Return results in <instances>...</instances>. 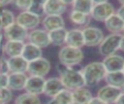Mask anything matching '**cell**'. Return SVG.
I'll return each instance as SVG.
<instances>
[{"label": "cell", "instance_id": "1", "mask_svg": "<svg viewBox=\"0 0 124 104\" xmlns=\"http://www.w3.org/2000/svg\"><path fill=\"white\" fill-rule=\"evenodd\" d=\"M56 70L59 73V78L64 86V88L73 91L79 87H86L80 70H77L74 67L67 66L60 62L56 64Z\"/></svg>", "mask_w": 124, "mask_h": 104}, {"label": "cell", "instance_id": "2", "mask_svg": "<svg viewBox=\"0 0 124 104\" xmlns=\"http://www.w3.org/2000/svg\"><path fill=\"white\" fill-rule=\"evenodd\" d=\"M85 86L95 87L106 77L107 71L102 61H92L87 63L81 70Z\"/></svg>", "mask_w": 124, "mask_h": 104}, {"label": "cell", "instance_id": "3", "mask_svg": "<svg viewBox=\"0 0 124 104\" xmlns=\"http://www.w3.org/2000/svg\"><path fill=\"white\" fill-rule=\"evenodd\" d=\"M58 58L60 63H63L70 67H74L76 65H78L83 60L84 53L81 49L72 48L65 45L61 47L58 52Z\"/></svg>", "mask_w": 124, "mask_h": 104}, {"label": "cell", "instance_id": "4", "mask_svg": "<svg viewBox=\"0 0 124 104\" xmlns=\"http://www.w3.org/2000/svg\"><path fill=\"white\" fill-rule=\"evenodd\" d=\"M93 9L90 14V17L93 18L96 21L105 22L109 17L115 14V8L112 3L106 1V0H100V1H93Z\"/></svg>", "mask_w": 124, "mask_h": 104}, {"label": "cell", "instance_id": "5", "mask_svg": "<svg viewBox=\"0 0 124 104\" xmlns=\"http://www.w3.org/2000/svg\"><path fill=\"white\" fill-rule=\"evenodd\" d=\"M121 38H122V34L109 33L108 35L105 36L101 44L98 46L99 53L104 57L116 53V52L119 51Z\"/></svg>", "mask_w": 124, "mask_h": 104}, {"label": "cell", "instance_id": "6", "mask_svg": "<svg viewBox=\"0 0 124 104\" xmlns=\"http://www.w3.org/2000/svg\"><path fill=\"white\" fill-rule=\"evenodd\" d=\"M51 65L49 60H47L45 57H40L36 60H33L31 62H28L27 72L29 76H36V77H42L45 78L50 71Z\"/></svg>", "mask_w": 124, "mask_h": 104}, {"label": "cell", "instance_id": "7", "mask_svg": "<svg viewBox=\"0 0 124 104\" xmlns=\"http://www.w3.org/2000/svg\"><path fill=\"white\" fill-rule=\"evenodd\" d=\"M82 34L84 39V46L86 47H98L105 38L102 29L96 26H87L82 28Z\"/></svg>", "mask_w": 124, "mask_h": 104}, {"label": "cell", "instance_id": "8", "mask_svg": "<svg viewBox=\"0 0 124 104\" xmlns=\"http://www.w3.org/2000/svg\"><path fill=\"white\" fill-rule=\"evenodd\" d=\"M121 93H122V89L106 84L97 90L96 97L101 99L106 104H115L116 100L118 99Z\"/></svg>", "mask_w": 124, "mask_h": 104}, {"label": "cell", "instance_id": "9", "mask_svg": "<svg viewBox=\"0 0 124 104\" xmlns=\"http://www.w3.org/2000/svg\"><path fill=\"white\" fill-rule=\"evenodd\" d=\"M16 22L21 25L26 30L31 31L39 26V24L42 22V19L40 17L32 14L31 12L25 11V12H20L16 17Z\"/></svg>", "mask_w": 124, "mask_h": 104}, {"label": "cell", "instance_id": "10", "mask_svg": "<svg viewBox=\"0 0 124 104\" xmlns=\"http://www.w3.org/2000/svg\"><path fill=\"white\" fill-rule=\"evenodd\" d=\"M28 43H31L41 49L46 48L50 45V39L48 32L46 31L44 28H36L28 33Z\"/></svg>", "mask_w": 124, "mask_h": 104}, {"label": "cell", "instance_id": "11", "mask_svg": "<svg viewBox=\"0 0 124 104\" xmlns=\"http://www.w3.org/2000/svg\"><path fill=\"white\" fill-rule=\"evenodd\" d=\"M28 33H29L28 30L23 28L18 23L15 22L11 26H9L3 30V37H5L6 40L24 42L25 39H27V37H28Z\"/></svg>", "mask_w": 124, "mask_h": 104}, {"label": "cell", "instance_id": "12", "mask_svg": "<svg viewBox=\"0 0 124 104\" xmlns=\"http://www.w3.org/2000/svg\"><path fill=\"white\" fill-rule=\"evenodd\" d=\"M72 2H67L63 0H47L44 2L45 16H62L67 8L68 4Z\"/></svg>", "mask_w": 124, "mask_h": 104}, {"label": "cell", "instance_id": "13", "mask_svg": "<svg viewBox=\"0 0 124 104\" xmlns=\"http://www.w3.org/2000/svg\"><path fill=\"white\" fill-rule=\"evenodd\" d=\"M102 63L107 71V73L123 71L124 69V56L114 53L108 56H105L102 60Z\"/></svg>", "mask_w": 124, "mask_h": 104}, {"label": "cell", "instance_id": "14", "mask_svg": "<svg viewBox=\"0 0 124 104\" xmlns=\"http://www.w3.org/2000/svg\"><path fill=\"white\" fill-rule=\"evenodd\" d=\"M45 81H46V79L42 78V77L28 76V79L26 81V85H25L24 90L27 93H31V94L39 96L44 91Z\"/></svg>", "mask_w": 124, "mask_h": 104}, {"label": "cell", "instance_id": "15", "mask_svg": "<svg viewBox=\"0 0 124 104\" xmlns=\"http://www.w3.org/2000/svg\"><path fill=\"white\" fill-rule=\"evenodd\" d=\"M64 88V86L59 77H51L45 81L43 93L48 97L53 98L59 91Z\"/></svg>", "mask_w": 124, "mask_h": 104}, {"label": "cell", "instance_id": "16", "mask_svg": "<svg viewBox=\"0 0 124 104\" xmlns=\"http://www.w3.org/2000/svg\"><path fill=\"white\" fill-rule=\"evenodd\" d=\"M66 46L81 49L84 47V39L82 34V29L80 28H73L68 30L66 37Z\"/></svg>", "mask_w": 124, "mask_h": 104}, {"label": "cell", "instance_id": "17", "mask_svg": "<svg viewBox=\"0 0 124 104\" xmlns=\"http://www.w3.org/2000/svg\"><path fill=\"white\" fill-rule=\"evenodd\" d=\"M41 23L43 24L44 29L47 32L65 26V21L62 16H45Z\"/></svg>", "mask_w": 124, "mask_h": 104}, {"label": "cell", "instance_id": "18", "mask_svg": "<svg viewBox=\"0 0 124 104\" xmlns=\"http://www.w3.org/2000/svg\"><path fill=\"white\" fill-rule=\"evenodd\" d=\"M27 79L26 73H10L8 87L11 90H22L25 87Z\"/></svg>", "mask_w": 124, "mask_h": 104}, {"label": "cell", "instance_id": "19", "mask_svg": "<svg viewBox=\"0 0 124 104\" xmlns=\"http://www.w3.org/2000/svg\"><path fill=\"white\" fill-rule=\"evenodd\" d=\"M24 46H25L24 42L7 40L3 46V52H5V54H7L8 57L19 56L23 52Z\"/></svg>", "mask_w": 124, "mask_h": 104}, {"label": "cell", "instance_id": "20", "mask_svg": "<svg viewBox=\"0 0 124 104\" xmlns=\"http://www.w3.org/2000/svg\"><path fill=\"white\" fill-rule=\"evenodd\" d=\"M104 24L105 28L111 34H122L124 29V21L116 14L109 17Z\"/></svg>", "mask_w": 124, "mask_h": 104}, {"label": "cell", "instance_id": "21", "mask_svg": "<svg viewBox=\"0 0 124 104\" xmlns=\"http://www.w3.org/2000/svg\"><path fill=\"white\" fill-rule=\"evenodd\" d=\"M9 70L10 73H26L28 62L21 56H14V57H7Z\"/></svg>", "mask_w": 124, "mask_h": 104}, {"label": "cell", "instance_id": "22", "mask_svg": "<svg viewBox=\"0 0 124 104\" xmlns=\"http://www.w3.org/2000/svg\"><path fill=\"white\" fill-rule=\"evenodd\" d=\"M72 95H73V104H88L89 101L93 98V94L91 90L86 87H82L73 90Z\"/></svg>", "mask_w": 124, "mask_h": 104}, {"label": "cell", "instance_id": "23", "mask_svg": "<svg viewBox=\"0 0 124 104\" xmlns=\"http://www.w3.org/2000/svg\"><path fill=\"white\" fill-rule=\"evenodd\" d=\"M42 49L31 44V43H25L23 52L21 53V56L27 61V62H31L33 60H36L40 57H42Z\"/></svg>", "mask_w": 124, "mask_h": 104}, {"label": "cell", "instance_id": "24", "mask_svg": "<svg viewBox=\"0 0 124 104\" xmlns=\"http://www.w3.org/2000/svg\"><path fill=\"white\" fill-rule=\"evenodd\" d=\"M104 81L106 82L107 85L123 89V87H124V73H123V71L107 73Z\"/></svg>", "mask_w": 124, "mask_h": 104}, {"label": "cell", "instance_id": "25", "mask_svg": "<svg viewBox=\"0 0 124 104\" xmlns=\"http://www.w3.org/2000/svg\"><path fill=\"white\" fill-rule=\"evenodd\" d=\"M69 19L73 24H75L78 27L84 28V27L89 26L91 17L88 15H85V14H82L80 12H77V11L72 10L69 14Z\"/></svg>", "mask_w": 124, "mask_h": 104}, {"label": "cell", "instance_id": "26", "mask_svg": "<svg viewBox=\"0 0 124 104\" xmlns=\"http://www.w3.org/2000/svg\"><path fill=\"white\" fill-rule=\"evenodd\" d=\"M68 30L65 27L58 28L56 30L48 32L50 44L56 46V47H63L66 44V37H67Z\"/></svg>", "mask_w": 124, "mask_h": 104}, {"label": "cell", "instance_id": "27", "mask_svg": "<svg viewBox=\"0 0 124 104\" xmlns=\"http://www.w3.org/2000/svg\"><path fill=\"white\" fill-rule=\"evenodd\" d=\"M93 5H94V3L92 0H75V1H72V3H71L72 10L80 12V13L88 15V16H90V14H91Z\"/></svg>", "mask_w": 124, "mask_h": 104}, {"label": "cell", "instance_id": "28", "mask_svg": "<svg viewBox=\"0 0 124 104\" xmlns=\"http://www.w3.org/2000/svg\"><path fill=\"white\" fill-rule=\"evenodd\" d=\"M15 104H42V103L38 95L25 92L16 96L15 100Z\"/></svg>", "mask_w": 124, "mask_h": 104}, {"label": "cell", "instance_id": "29", "mask_svg": "<svg viewBox=\"0 0 124 104\" xmlns=\"http://www.w3.org/2000/svg\"><path fill=\"white\" fill-rule=\"evenodd\" d=\"M53 98L58 102V104H73L72 91L67 88H63Z\"/></svg>", "mask_w": 124, "mask_h": 104}, {"label": "cell", "instance_id": "30", "mask_svg": "<svg viewBox=\"0 0 124 104\" xmlns=\"http://www.w3.org/2000/svg\"><path fill=\"white\" fill-rule=\"evenodd\" d=\"M0 17H1L2 25H3V30L16 22V16L14 15V13L12 11H10L8 9H5L2 12V14L0 15Z\"/></svg>", "mask_w": 124, "mask_h": 104}, {"label": "cell", "instance_id": "31", "mask_svg": "<svg viewBox=\"0 0 124 104\" xmlns=\"http://www.w3.org/2000/svg\"><path fill=\"white\" fill-rule=\"evenodd\" d=\"M29 12L32 14L38 16V17H43L45 16V10H44V2H39V1H32L31 7L29 9Z\"/></svg>", "mask_w": 124, "mask_h": 104}, {"label": "cell", "instance_id": "32", "mask_svg": "<svg viewBox=\"0 0 124 104\" xmlns=\"http://www.w3.org/2000/svg\"><path fill=\"white\" fill-rule=\"evenodd\" d=\"M13 99V92L8 88L0 89V104H8Z\"/></svg>", "mask_w": 124, "mask_h": 104}, {"label": "cell", "instance_id": "33", "mask_svg": "<svg viewBox=\"0 0 124 104\" xmlns=\"http://www.w3.org/2000/svg\"><path fill=\"white\" fill-rule=\"evenodd\" d=\"M13 4L21 12H25L29 11L32 4V0H16L13 1Z\"/></svg>", "mask_w": 124, "mask_h": 104}, {"label": "cell", "instance_id": "34", "mask_svg": "<svg viewBox=\"0 0 124 104\" xmlns=\"http://www.w3.org/2000/svg\"><path fill=\"white\" fill-rule=\"evenodd\" d=\"M9 86V74L0 73V89L8 88Z\"/></svg>", "mask_w": 124, "mask_h": 104}, {"label": "cell", "instance_id": "35", "mask_svg": "<svg viewBox=\"0 0 124 104\" xmlns=\"http://www.w3.org/2000/svg\"><path fill=\"white\" fill-rule=\"evenodd\" d=\"M0 73L10 74L9 64H8V58H5V57H1L0 58Z\"/></svg>", "mask_w": 124, "mask_h": 104}, {"label": "cell", "instance_id": "36", "mask_svg": "<svg viewBox=\"0 0 124 104\" xmlns=\"http://www.w3.org/2000/svg\"><path fill=\"white\" fill-rule=\"evenodd\" d=\"M10 4H13V1H11V0H0V15L2 14V12L6 9V6H8V5H10Z\"/></svg>", "mask_w": 124, "mask_h": 104}, {"label": "cell", "instance_id": "37", "mask_svg": "<svg viewBox=\"0 0 124 104\" xmlns=\"http://www.w3.org/2000/svg\"><path fill=\"white\" fill-rule=\"evenodd\" d=\"M115 14L124 21V5H119L118 9L115 11Z\"/></svg>", "mask_w": 124, "mask_h": 104}, {"label": "cell", "instance_id": "38", "mask_svg": "<svg viewBox=\"0 0 124 104\" xmlns=\"http://www.w3.org/2000/svg\"><path fill=\"white\" fill-rule=\"evenodd\" d=\"M88 104H106V103H105V102H103V101H102L101 99H99L98 97H96V96L94 97V96H93V98L89 101V103H88Z\"/></svg>", "mask_w": 124, "mask_h": 104}, {"label": "cell", "instance_id": "39", "mask_svg": "<svg viewBox=\"0 0 124 104\" xmlns=\"http://www.w3.org/2000/svg\"><path fill=\"white\" fill-rule=\"evenodd\" d=\"M115 104H124V92L122 91V93L120 94V96L118 97V99L116 100Z\"/></svg>", "mask_w": 124, "mask_h": 104}, {"label": "cell", "instance_id": "40", "mask_svg": "<svg viewBox=\"0 0 124 104\" xmlns=\"http://www.w3.org/2000/svg\"><path fill=\"white\" fill-rule=\"evenodd\" d=\"M119 51L124 52V35L122 34V38H121V42H120V47H119Z\"/></svg>", "mask_w": 124, "mask_h": 104}, {"label": "cell", "instance_id": "41", "mask_svg": "<svg viewBox=\"0 0 124 104\" xmlns=\"http://www.w3.org/2000/svg\"><path fill=\"white\" fill-rule=\"evenodd\" d=\"M46 104H58V102H57V101H56L54 98H51V99H50V100H49V101H48Z\"/></svg>", "mask_w": 124, "mask_h": 104}, {"label": "cell", "instance_id": "42", "mask_svg": "<svg viewBox=\"0 0 124 104\" xmlns=\"http://www.w3.org/2000/svg\"><path fill=\"white\" fill-rule=\"evenodd\" d=\"M3 30V25H2V21H1V17H0V32Z\"/></svg>", "mask_w": 124, "mask_h": 104}, {"label": "cell", "instance_id": "43", "mask_svg": "<svg viewBox=\"0 0 124 104\" xmlns=\"http://www.w3.org/2000/svg\"><path fill=\"white\" fill-rule=\"evenodd\" d=\"M2 39H3V34H2V32H0V44L2 42Z\"/></svg>", "mask_w": 124, "mask_h": 104}, {"label": "cell", "instance_id": "44", "mask_svg": "<svg viewBox=\"0 0 124 104\" xmlns=\"http://www.w3.org/2000/svg\"><path fill=\"white\" fill-rule=\"evenodd\" d=\"M118 3H119V5H124V0H120Z\"/></svg>", "mask_w": 124, "mask_h": 104}, {"label": "cell", "instance_id": "45", "mask_svg": "<svg viewBox=\"0 0 124 104\" xmlns=\"http://www.w3.org/2000/svg\"><path fill=\"white\" fill-rule=\"evenodd\" d=\"M122 34H123V35H124V29H123V32H122Z\"/></svg>", "mask_w": 124, "mask_h": 104}, {"label": "cell", "instance_id": "46", "mask_svg": "<svg viewBox=\"0 0 124 104\" xmlns=\"http://www.w3.org/2000/svg\"><path fill=\"white\" fill-rule=\"evenodd\" d=\"M122 91H123V92H124V87H123V89H122Z\"/></svg>", "mask_w": 124, "mask_h": 104}, {"label": "cell", "instance_id": "47", "mask_svg": "<svg viewBox=\"0 0 124 104\" xmlns=\"http://www.w3.org/2000/svg\"><path fill=\"white\" fill-rule=\"evenodd\" d=\"M123 73H124V69H123Z\"/></svg>", "mask_w": 124, "mask_h": 104}]
</instances>
